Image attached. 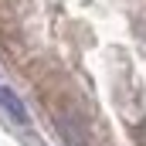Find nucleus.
Listing matches in <instances>:
<instances>
[{
	"instance_id": "1",
	"label": "nucleus",
	"mask_w": 146,
	"mask_h": 146,
	"mask_svg": "<svg viewBox=\"0 0 146 146\" xmlns=\"http://www.w3.org/2000/svg\"><path fill=\"white\" fill-rule=\"evenodd\" d=\"M0 106L10 112V115H14L17 122H27V109L21 106V99H17L14 92H10V88H3V85H0Z\"/></svg>"
}]
</instances>
